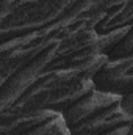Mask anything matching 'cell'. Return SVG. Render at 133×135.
Masks as SVG:
<instances>
[{
	"label": "cell",
	"mask_w": 133,
	"mask_h": 135,
	"mask_svg": "<svg viewBox=\"0 0 133 135\" xmlns=\"http://www.w3.org/2000/svg\"><path fill=\"white\" fill-rule=\"evenodd\" d=\"M127 0H75V3L91 17H94L97 22L103 17V14L114 8L116 5H121Z\"/></svg>",
	"instance_id": "7"
},
{
	"label": "cell",
	"mask_w": 133,
	"mask_h": 135,
	"mask_svg": "<svg viewBox=\"0 0 133 135\" xmlns=\"http://www.w3.org/2000/svg\"><path fill=\"white\" fill-rule=\"evenodd\" d=\"M105 50L93 28L80 30L6 77L0 83V135H19L49 112L63 113L93 88L91 75Z\"/></svg>",
	"instance_id": "1"
},
{
	"label": "cell",
	"mask_w": 133,
	"mask_h": 135,
	"mask_svg": "<svg viewBox=\"0 0 133 135\" xmlns=\"http://www.w3.org/2000/svg\"><path fill=\"white\" fill-rule=\"evenodd\" d=\"M74 3L75 0H0V46L55 22Z\"/></svg>",
	"instance_id": "4"
},
{
	"label": "cell",
	"mask_w": 133,
	"mask_h": 135,
	"mask_svg": "<svg viewBox=\"0 0 133 135\" xmlns=\"http://www.w3.org/2000/svg\"><path fill=\"white\" fill-rule=\"evenodd\" d=\"M97 21L86 14L78 5H72V8L64 16L57 19L55 22L16 38L9 42L0 46V79L5 80L14 71L22 68L25 63L33 60L36 55L42 54L47 47L55 42H60L70 35L77 33L80 30L94 28Z\"/></svg>",
	"instance_id": "3"
},
{
	"label": "cell",
	"mask_w": 133,
	"mask_h": 135,
	"mask_svg": "<svg viewBox=\"0 0 133 135\" xmlns=\"http://www.w3.org/2000/svg\"><path fill=\"white\" fill-rule=\"evenodd\" d=\"M132 32H133V28H130L114 46L110 47V50L105 54V57H106L108 60H117V58H129V57H133Z\"/></svg>",
	"instance_id": "8"
},
{
	"label": "cell",
	"mask_w": 133,
	"mask_h": 135,
	"mask_svg": "<svg viewBox=\"0 0 133 135\" xmlns=\"http://www.w3.org/2000/svg\"><path fill=\"white\" fill-rule=\"evenodd\" d=\"M91 85L94 90L114 94L127 96L133 93V57L108 60L100 65L91 75Z\"/></svg>",
	"instance_id": "5"
},
{
	"label": "cell",
	"mask_w": 133,
	"mask_h": 135,
	"mask_svg": "<svg viewBox=\"0 0 133 135\" xmlns=\"http://www.w3.org/2000/svg\"><path fill=\"white\" fill-rule=\"evenodd\" d=\"M2 82H3V80H2V79H0V83H2Z\"/></svg>",
	"instance_id": "10"
},
{
	"label": "cell",
	"mask_w": 133,
	"mask_h": 135,
	"mask_svg": "<svg viewBox=\"0 0 133 135\" xmlns=\"http://www.w3.org/2000/svg\"><path fill=\"white\" fill-rule=\"evenodd\" d=\"M19 135H69V131L63 121L61 113L49 112L45 116H42L39 121H36L33 126H30Z\"/></svg>",
	"instance_id": "6"
},
{
	"label": "cell",
	"mask_w": 133,
	"mask_h": 135,
	"mask_svg": "<svg viewBox=\"0 0 133 135\" xmlns=\"http://www.w3.org/2000/svg\"><path fill=\"white\" fill-rule=\"evenodd\" d=\"M61 116L69 135H105L129 127L133 121V93L121 98L91 88L67 105Z\"/></svg>",
	"instance_id": "2"
},
{
	"label": "cell",
	"mask_w": 133,
	"mask_h": 135,
	"mask_svg": "<svg viewBox=\"0 0 133 135\" xmlns=\"http://www.w3.org/2000/svg\"><path fill=\"white\" fill-rule=\"evenodd\" d=\"M105 135H132V126L129 127H121V129H116L113 132H108Z\"/></svg>",
	"instance_id": "9"
}]
</instances>
